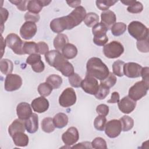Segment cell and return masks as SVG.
<instances>
[{
	"mask_svg": "<svg viewBox=\"0 0 149 149\" xmlns=\"http://www.w3.org/2000/svg\"><path fill=\"white\" fill-rule=\"evenodd\" d=\"M22 85V77L16 74H9L6 75L4 88L7 91H13L18 90Z\"/></svg>",
	"mask_w": 149,
	"mask_h": 149,
	"instance_id": "9c48e42d",
	"label": "cell"
},
{
	"mask_svg": "<svg viewBox=\"0 0 149 149\" xmlns=\"http://www.w3.org/2000/svg\"><path fill=\"white\" fill-rule=\"evenodd\" d=\"M79 139V134L77 129L74 127H70L63 133L62 140L66 146L74 144Z\"/></svg>",
	"mask_w": 149,
	"mask_h": 149,
	"instance_id": "5bb4252c",
	"label": "cell"
},
{
	"mask_svg": "<svg viewBox=\"0 0 149 149\" xmlns=\"http://www.w3.org/2000/svg\"><path fill=\"white\" fill-rule=\"evenodd\" d=\"M108 29L101 22L98 23L93 27L92 32L94 37H101L107 35Z\"/></svg>",
	"mask_w": 149,
	"mask_h": 149,
	"instance_id": "4316f807",
	"label": "cell"
},
{
	"mask_svg": "<svg viewBox=\"0 0 149 149\" xmlns=\"http://www.w3.org/2000/svg\"><path fill=\"white\" fill-rule=\"evenodd\" d=\"M108 38L107 36H105L101 37H94L93 38V42L95 44L98 46H104L105 44L108 42Z\"/></svg>",
	"mask_w": 149,
	"mask_h": 149,
	"instance_id": "f5cc1de1",
	"label": "cell"
},
{
	"mask_svg": "<svg viewBox=\"0 0 149 149\" xmlns=\"http://www.w3.org/2000/svg\"><path fill=\"white\" fill-rule=\"evenodd\" d=\"M76 102V93L71 87H68L64 90L59 98V105L64 108L70 107L74 105Z\"/></svg>",
	"mask_w": 149,
	"mask_h": 149,
	"instance_id": "ba28073f",
	"label": "cell"
},
{
	"mask_svg": "<svg viewBox=\"0 0 149 149\" xmlns=\"http://www.w3.org/2000/svg\"><path fill=\"white\" fill-rule=\"evenodd\" d=\"M45 59L51 66L54 67L59 72L68 61L63 55L56 49L49 51L46 53Z\"/></svg>",
	"mask_w": 149,
	"mask_h": 149,
	"instance_id": "277c9868",
	"label": "cell"
},
{
	"mask_svg": "<svg viewBox=\"0 0 149 149\" xmlns=\"http://www.w3.org/2000/svg\"><path fill=\"white\" fill-rule=\"evenodd\" d=\"M31 105L34 112L42 113L48 109L49 104L47 98L41 96L34 99L31 102Z\"/></svg>",
	"mask_w": 149,
	"mask_h": 149,
	"instance_id": "e0dca14e",
	"label": "cell"
},
{
	"mask_svg": "<svg viewBox=\"0 0 149 149\" xmlns=\"http://www.w3.org/2000/svg\"><path fill=\"white\" fill-rule=\"evenodd\" d=\"M16 113L18 118L23 121L28 119L33 113L30 104L25 102H20L17 105Z\"/></svg>",
	"mask_w": 149,
	"mask_h": 149,
	"instance_id": "2e32d148",
	"label": "cell"
},
{
	"mask_svg": "<svg viewBox=\"0 0 149 149\" xmlns=\"http://www.w3.org/2000/svg\"><path fill=\"white\" fill-rule=\"evenodd\" d=\"M92 148L95 149H107V145L105 140L102 137H98L95 138L91 142Z\"/></svg>",
	"mask_w": 149,
	"mask_h": 149,
	"instance_id": "60d3db41",
	"label": "cell"
},
{
	"mask_svg": "<svg viewBox=\"0 0 149 149\" xmlns=\"http://www.w3.org/2000/svg\"><path fill=\"white\" fill-rule=\"evenodd\" d=\"M46 82L49 84L53 89L59 88L62 83V77L57 74H51L46 79Z\"/></svg>",
	"mask_w": 149,
	"mask_h": 149,
	"instance_id": "f1b7e54d",
	"label": "cell"
},
{
	"mask_svg": "<svg viewBox=\"0 0 149 149\" xmlns=\"http://www.w3.org/2000/svg\"><path fill=\"white\" fill-rule=\"evenodd\" d=\"M136 45H137V48L139 51L141 52H145V53H147L149 51L148 38L137 41Z\"/></svg>",
	"mask_w": 149,
	"mask_h": 149,
	"instance_id": "ee69618b",
	"label": "cell"
},
{
	"mask_svg": "<svg viewBox=\"0 0 149 149\" xmlns=\"http://www.w3.org/2000/svg\"><path fill=\"white\" fill-rule=\"evenodd\" d=\"M38 53L40 54L45 55L49 51V47L47 43L43 41H40L37 43Z\"/></svg>",
	"mask_w": 149,
	"mask_h": 149,
	"instance_id": "816d5d0a",
	"label": "cell"
},
{
	"mask_svg": "<svg viewBox=\"0 0 149 149\" xmlns=\"http://www.w3.org/2000/svg\"><path fill=\"white\" fill-rule=\"evenodd\" d=\"M143 9V6L139 1H135L133 4L129 6L127 10L129 12L132 13H139L142 12Z\"/></svg>",
	"mask_w": 149,
	"mask_h": 149,
	"instance_id": "7bdbcfd3",
	"label": "cell"
},
{
	"mask_svg": "<svg viewBox=\"0 0 149 149\" xmlns=\"http://www.w3.org/2000/svg\"><path fill=\"white\" fill-rule=\"evenodd\" d=\"M55 125L53 122V119L50 117L45 118L41 122L42 130L45 133H51L55 130Z\"/></svg>",
	"mask_w": 149,
	"mask_h": 149,
	"instance_id": "d6a6232c",
	"label": "cell"
},
{
	"mask_svg": "<svg viewBox=\"0 0 149 149\" xmlns=\"http://www.w3.org/2000/svg\"><path fill=\"white\" fill-rule=\"evenodd\" d=\"M15 146L18 147H26L29 143V137L24 132H17L12 137Z\"/></svg>",
	"mask_w": 149,
	"mask_h": 149,
	"instance_id": "603a6c76",
	"label": "cell"
},
{
	"mask_svg": "<svg viewBox=\"0 0 149 149\" xmlns=\"http://www.w3.org/2000/svg\"><path fill=\"white\" fill-rule=\"evenodd\" d=\"M124 64L125 62L121 60H117L115 61L112 65L113 73L119 77H122L124 75L123 71Z\"/></svg>",
	"mask_w": 149,
	"mask_h": 149,
	"instance_id": "e575fe53",
	"label": "cell"
},
{
	"mask_svg": "<svg viewBox=\"0 0 149 149\" xmlns=\"http://www.w3.org/2000/svg\"><path fill=\"white\" fill-rule=\"evenodd\" d=\"M40 15L38 14L33 13L30 12H27L24 15V19L26 22H37L40 20Z\"/></svg>",
	"mask_w": 149,
	"mask_h": 149,
	"instance_id": "7dc6e473",
	"label": "cell"
},
{
	"mask_svg": "<svg viewBox=\"0 0 149 149\" xmlns=\"http://www.w3.org/2000/svg\"><path fill=\"white\" fill-rule=\"evenodd\" d=\"M41 61V56L38 54H33L30 55L26 59V63L31 66L34 65Z\"/></svg>",
	"mask_w": 149,
	"mask_h": 149,
	"instance_id": "bcb514c9",
	"label": "cell"
},
{
	"mask_svg": "<svg viewBox=\"0 0 149 149\" xmlns=\"http://www.w3.org/2000/svg\"><path fill=\"white\" fill-rule=\"evenodd\" d=\"M118 1L113 0H104V1H96L97 7L101 10H107L111 6H113Z\"/></svg>",
	"mask_w": 149,
	"mask_h": 149,
	"instance_id": "f35d334b",
	"label": "cell"
},
{
	"mask_svg": "<svg viewBox=\"0 0 149 149\" xmlns=\"http://www.w3.org/2000/svg\"><path fill=\"white\" fill-rule=\"evenodd\" d=\"M13 69L12 62L8 59H2L0 61L1 72L6 75L10 74Z\"/></svg>",
	"mask_w": 149,
	"mask_h": 149,
	"instance_id": "83f0119b",
	"label": "cell"
},
{
	"mask_svg": "<svg viewBox=\"0 0 149 149\" xmlns=\"http://www.w3.org/2000/svg\"><path fill=\"white\" fill-rule=\"evenodd\" d=\"M86 10L82 6L76 8L68 15L63 16L66 30H70L80 24L86 16Z\"/></svg>",
	"mask_w": 149,
	"mask_h": 149,
	"instance_id": "7a4b0ae2",
	"label": "cell"
},
{
	"mask_svg": "<svg viewBox=\"0 0 149 149\" xmlns=\"http://www.w3.org/2000/svg\"><path fill=\"white\" fill-rule=\"evenodd\" d=\"M86 75H89L101 81L107 77L109 71L107 66L97 57H93L88 59L86 64Z\"/></svg>",
	"mask_w": 149,
	"mask_h": 149,
	"instance_id": "6da1fadb",
	"label": "cell"
},
{
	"mask_svg": "<svg viewBox=\"0 0 149 149\" xmlns=\"http://www.w3.org/2000/svg\"><path fill=\"white\" fill-rule=\"evenodd\" d=\"M1 33L3 31V28H4V25L3 24L5 23V22L7 20L8 18V16H9V12L5 8H3L1 7Z\"/></svg>",
	"mask_w": 149,
	"mask_h": 149,
	"instance_id": "681fc988",
	"label": "cell"
},
{
	"mask_svg": "<svg viewBox=\"0 0 149 149\" xmlns=\"http://www.w3.org/2000/svg\"><path fill=\"white\" fill-rule=\"evenodd\" d=\"M23 51L24 54H33L38 53L37 44L34 41H26L24 42Z\"/></svg>",
	"mask_w": 149,
	"mask_h": 149,
	"instance_id": "f546056e",
	"label": "cell"
},
{
	"mask_svg": "<svg viewBox=\"0 0 149 149\" xmlns=\"http://www.w3.org/2000/svg\"><path fill=\"white\" fill-rule=\"evenodd\" d=\"M119 120L120 121L122 130L123 132H127L133 128L134 120L131 117L127 115H124L119 119Z\"/></svg>",
	"mask_w": 149,
	"mask_h": 149,
	"instance_id": "836d02e7",
	"label": "cell"
},
{
	"mask_svg": "<svg viewBox=\"0 0 149 149\" xmlns=\"http://www.w3.org/2000/svg\"><path fill=\"white\" fill-rule=\"evenodd\" d=\"M5 41L8 47L16 54H24L23 51V47L24 44L23 41L17 34L15 33H10L8 34L6 37Z\"/></svg>",
	"mask_w": 149,
	"mask_h": 149,
	"instance_id": "52a82bcc",
	"label": "cell"
},
{
	"mask_svg": "<svg viewBox=\"0 0 149 149\" xmlns=\"http://www.w3.org/2000/svg\"><path fill=\"white\" fill-rule=\"evenodd\" d=\"M53 122L55 127L62 129L67 125L68 123V117L64 113H58L54 116Z\"/></svg>",
	"mask_w": 149,
	"mask_h": 149,
	"instance_id": "484cf974",
	"label": "cell"
},
{
	"mask_svg": "<svg viewBox=\"0 0 149 149\" xmlns=\"http://www.w3.org/2000/svg\"><path fill=\"white\" fill-rule=\"evenodd\" d=\"M124 52V47L123 45L117 41H113L105 44L103 48V52L104 55L110 59H114L119 57Z\"/></svg>",
	"mask_w": 149,
	"mask_h": 149,
	"instance_id": "8992f818",
	"label": "cell"
},
{
	"mask_svg": "<svg viewBox=\"0 0 149 149\" xmlns=\"http://www.w3.org/2000/svg\"><path fill=\"white\" fill-rule=\"evenodd\" d=\"M60 72H61L63 76L66 77H69L74 73V68L72 63L68 61L61 70Z\"/></svg>",
	"mask_w": 149,
	"mask_h": 149,
	"instance_id": "f6af8a7d",
	"label": "cell"
},
{
	"mask_svg": "<svg viewBox=\"0 0 149 149\" xmlns=\"http://www.w3.org/2000/svg\"><path fill=\"white\" fill-rule=\"evenodd\" d=\"M99 16L94 12H89L86 14V16L84 19L85 24L88 27H91L95 26L98 23Z\"/></svg>",
	"mask_w": 149,
	"mask_h": 149,
	"instance_id": "4dcf8cb0",
	"label": "cell"
},
{
	"mask_svg": "<svg viewBox=\"0 0 149 149\" xmlns=\"http://www.w3.org/2000/svg\"><path fill=\"white\" fill-rule=\"evenodd\" d=\"M116 81L117 79L115 74L111 72H109L107 77L105 78L104 80L101 81L100 84H102L105 86L107 87L108 88H110L116 84Z\"/></svg>",
	"mask_w": 149,
	"mask_h": 149,
	"instance_id": "ab89813d",
	"label": "cell"
},
{
	"mask_svg": "<svg viewBox=\"0 0 149 149\" xmlns=\"http://www.w3.org/2000/svg\"><path fill=\"white\" fill-rule=\"evenodd\" d=\"M143 67L135 62H128L124 64L123 74L129 78H137L141 76Z\"/></svg>",
	"mask_w": 149,
	"mask_h": 149,
	"instance_id": "7c38bea8",
	"label": "cell"
},
{
	"mask_svg": "<svg viewBox=\"0 0 149 149\" xmlns=\"http://www.w3.org/2000/svg\"><path fill=\"white\" fill-rule=\"evenodd\" d=\"M71 148H92L91 143L89 141H84L79 143Z\"/></svg>",
	"mask_w": 149,
	"mask_h": 149,
	"instance_id": "11a10c76",
	"label": "cell"
},
{
	"mask_svg": "<svg viewBox=\"0 0 149 149\" xmlns=\"http://www.w3.org/2000/svg\"><path fill=\"white\" fill-rule=\"evenodd\" d=\"M118 106L122 113L128 114L135 109L136 101L133 100L129 96H125L118 102Z\"/></svg>",
	"mask_w": 149,
	"mask_h": 149,
	"instance_id": "9a60e30c",
	"label": "cell"
},
{
	"mask_svg": "<svg viewBox=\"0 0 149 149\" xmlns=\"http://www.w3.org/2000/svg\"><path fill=\"white\" fill-rule=\"evenodd\" d=\"M68 4V5L72 8H77L78 6H79L80 3H81V1H67L66 2Z\"/></svg>",
	"mask_w": 149,
	"mask_h": 149,
	"instance_id": "680465c9",
	"label": "cell"
},
{
	"mask_svg": "<svg viewBox=\"0 0 149 149\" xmlns=\"http://www.w3.org/2000/svg\"><path fill=\"white\" fill-rule=\"evenodd\" d=\"M25 127L29 133H34L38 129V115L33 113L31 116L24 121Z\"/></svg>",
	"mask_w": 149,
	"mask_h": 149,
	"instance_id": "d6986e66",
	"label": "cell"
},
{
	"mask_svg": "<svg viewBox=\"0 0 149 149\" xmlns=\"http://www.w3.org/2000/svg\"><path fill=\"white\" fill-rule=\"evenodd\" d=\"M119 101V94L118 92L114 91L112 93L111 97L109 100L107 101V102L108 103H116Z\"/></svg>",
	"mask_w": 149,
	"mask_h": 149,
	"instance_id": "6f0895ef",
	"label": "cell"
},
{
	"mask_svg": "<svg viewBox=\"0 0 149 149\" xmlns=\"http://www.w3.org/2000/svg\"><path fill=\"white\" fill-rule=\"evenodd\" d=\"M1 57L3 56V52H4V50H5V45H6V41H4L3 40V37L1 36Z\"/></svg>",
	"mask_w": 149,
	"mask_h": 149,
	"instance_id": "91938a15",
	"label": "cell"
},
{
	"mask_svg": "<svg viewBox=\"0 0 149 149\" xmlns=\"http://www.w3.org/2000/svg\"><path fill=\"white\" fill-rule=\"evenodd\" d=\"M101 23H103L108 29L115 23L116 17L115 13L110 10L102 12L101 14Z\"/></svg>",
	"mask_w": 149,
	"mask_h": 149,
	"instance_id": "ffe728a7",
	"label": "cell"
},
{
	"mask_svg": "<svg viewBox=\"0 0 149 149\" xmlns=\"http://www.w3.org/2000/svg\"><path fill=\"white\" fill-rule=\"evenodd\" d=\"M37 26L35 23L26 22L20 29V36L25 40H30L37 33Z\"/></svg>",
	"mask_w": 149,
	"mask_h": 149,
	"instance_id": "4fadbf2b",
	"label": "cell"
},
{
	"mask_svg": "<svg viewBox=\"0 0 149 149\" xmlns=\"http://www.w3.org/2000/svg\"><path fill=\"white\" fill-rule=\"evenodd\" d=\"M109 93V88L104 85L100 84L97 93L94 94L95 97L98 100L104 99Z\"/></svg>",
	"mask_w": 149,
	"mask_h": 149,
	"instance_id": "74e56055",
	"label": "cell"
},
{
	"mask_svg": "<svg viewBox=\"0 0 149 149\" xmlns=\"http://www.w3.org/2000/svg\"><path fill=\"white\" fill-rule=\"evenodd\" d=\"M51 1H42V0H31L28 1L27 9L31 13L38 14L41 12L44 6L48 5Z\"/></svg>",
	"mask_w": 149,
	"mask_h": 149,
	"instance_id": "ac0fdd59",
	"label": "cell"
},
{
	"mask_svg": "<svg viewBox=\"0 0 149 149\" xmlns=\"http://www.w3.org/2000/svg\"><path fill=\"white\" fill-rule=\"evenodd\" d=\"M11 3L15 5L17 9L21 11H25L27 10L28 1H9Z\"/></svg>",
	"mask_w": 149,
	"mask_h": 149,
	"instance_id": "c3c4849f",
	"label": "cell"
},
{
	"mask_svg": "<svg viewBox=\"0 0 149 149\" xmlns=\"http://www.w3.org/2000/svg\"><path fill=\"white\" fill-rule=\"evenodd\" d=\"M25 129L24 122L19 119H16L9 126L8 132L9 135L12 137L17 132H24Z\"/></svg>",
	"mask_w": 149,
	"mask_h": 149,
	"instance_id": "7402d4cb",
	"label": "cell"
},
{
	"mask_svg": "<svg viewBox=\"0 0 149 149\" xmlns=\"http://www.w3.org/2000/svg\"><path fill=\"white\" fill-rule=\"evenodd\" d=\"M148 88V83L144 80L137 81L129 88L128 96L135 101H138L147 94Z\"/></svg>",
	"mask_w": 149,
	"mask_h": 149,
	"instance_id": "5b68a950",
	"label": "cell"
},
{
	"mask_svg": "<svg viewBox=\"0 0 149 149\" xmlns=\"http://www.w3.org/2000/svg\"><path fill=\"white\" fill-rule=\"evenodd\" d=\"M122 130L120 121L118 119H112L108 121L105 127V133L109 138L118 137Z\"/></svg>",
	"mask_w": 149,
	"mask_h": 149,
	"instance_id": "8fae6325",
	"label": "cell"
},
{
	"mask_svg": "<svg viewBox=\"0 0 149 149\" xmlns=\"http://www.w3.org/2000/svg\"><path fill=\"white\" fill-rule=\"evenodd\" d=\"M112 34L115 36L122 35L126 30V24L123 22H116L111 27Z\"/></svg>",
	"mask_w": 149,
	"mask_h": 149,
	"instance_id": "1f68e13d",
	"label": "cell"
},
{
	"mask_svg": "<svg viewBox=\"0 0 149 149\" xmlns=\"http://www.w3.org/2000/svg\"><path fill=\"white\" fill-rule=\"evenodd\" d=\"M81 87L83 90L86 93L94 95L98 91L99 85L97 80L95 77L86 75L81 81Z\"/></svg>",
	"mask_w": 149,
	"mask_h": 149,
	"instance_id": "30bf717a",
	"label": "cell"
},
{
	"mask_svg": "<svg viewBox=\"0 0 149 149\" xmlns=\"http://www.w3.org/2000/svg\"><path fill=\"white\" fill-rule=\"evenodd\" d=\"M106 123L107 119L105 116L100 115L97 116L94 121V127L99 131H103L104 130Z\"/></svg>",
	"mask_w": 149,
	"mask_h": 149,
	"instance_id": "8d00e7d4",
	"label": "cell"
},
{
	"mask_svg": "<svg viewBox=\"0 0 149 149\" xmlns=\"http://www.w3.org/2000/svg\"><path fill=\"white\" fill-rule=\"evenodd\" d=\"M69 40L66 35L59 33L58 34L54 40V47L57 51H62L63 48L68 43Z\"/></svg>",
	"mask_w": 149,
	"mask_h": 149,
	"instance_id": "cb8c5ba5",
	"label": "cell"
},
{
	"mask_svg": "<svg viewBox=\"0 0 149 149\" xmlns=\"http://www.w3.org/2000/svg\"><path fill=\"white\" fill-rule=\"evenodd\" d=\"M129 34L137 41L148 38V29L141 22L133 21L128 25Z\"/></svg>",
	"mask_w": 149,
	"mask_h": 149,
	"instance_id": "3957f363",
	"label": "cell"
},
{
	"mask_svg": "<svg viewBox=\"0 0 149 149\" xmlns=\"http://www.w3.org/2000/svg\"><path fill=\"white\" fill-rule=\"evenodd\" d=\"M149 68L148 67H144L142 68L141 72V76L142 77L143 80L148 83V76H149Z\"/></svg>",
	"mask_w": 149,
	"mask_h": 149,
	"instance_id": "9f6ffc18",
	"label": "cell"
},
{
	"mask_svg": "<svg viewBox=\"0 0 149 149\" xmlns=\"http://www.w3.org/2000/svg\"><path fill=\"white\" fill-rule=\"evenodd\" d=\"M63 56L67 59H71L76 57L77 54L76 47L70 43H68L62 50Z\"/></svg>",
	"mask_w": 149,
	"mask_h": 149,
	"instance_id": "d4e9b609",
	"label": "cell"
},
{
	"mask_svg": "<svg viewBox=\"0 0 149 149\" xmlns=\"http://www.w3.org/2000/svg\"><path fill=\"white\" fill-rule=\"evenodd\" d=\"M52 89V87L47 82L42 83L38 86V92L42 97H47L50 95Z\"/></svg>",
	"mask_w": 149,
	"mask_h": 149,
	"instance_id": "d590c367",
	"label": "cell"
},
{
	"mask_svg": "<svg viewBox=\"0 0 149 149\" xmlns=\"http://www.w3.org/2000/svg\"><path fill=\"white\" fill-rule=\"evenodd\" d=\"M31 68L33 71L37 73H41L42 72L45 68V65L44 62L41 60L37 63L31 65Z\"/></svg>",
	"mask_w": 149,
	"mask_h": 149,
	"instance_id": "db71d44e",
	"label": "cell"
},
{
	"mask_svg": "<svg viewBox=\"0 0 149 149\" xmlns=\"http://www.w3.org/2000/svg\"><path fill=\"white\" fill-rule=\"evenodd\" d=\"M50 28L55 33H61L66 30L63 16L54 19L50 23Z\"/></svg>",
	"mask_w": 149,
	"mask_h": 149,
	"instance_id": "44dd1931",
	"label": "cell"
},
{
	"mask_svg": "<svg viewBox=\"0 0 149 149\" xmlns=\"http://www.w3.org/2000/svg\"><path fill=\"white\" fill-rule=\"evenodd\" d=\"M81 81L82 79L81 77L76 73H74L69 77V82L73 87L79 88L81 87Z\"/></svg>",
	"mask_w": 149,
	"mask_h": 149,
	"instance_id": "b9f144b4",
	"label": "cell"
},
{
	"mask_svg": "<svg viewBox=\"0 0 149 149\" xmlns=\"http://www.w3.org/2000/svg\"><path fill=\"white\" fill-rule=\"evenodd\" d=\"M136 1H122L121 2L123 4H125V5H131L132 4H133Z\"/></svg>",
	"mask_w": 149,
	"mask_h": 149,
	"instance_id": "94428289",
	"label": "cell"
},
{
	"mask_svg": "<svg viewBox=\"0 0 149 149\" xmlns=\"http://www.w3.org/2000/svg\"><path fill=\"white\" fill-rule=\"evenodd\" d=\"M96 111L100 115L107 116L109 113V107L105 104H100L97 107Z\"/></svg>",
	"mask_w": 149,
	"mask_h": 149,
	"instance_id": "f907efd6",
	"label": "cell"
}]
</instances>
